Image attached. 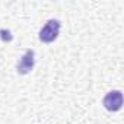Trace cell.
Wrapping results in <instances>:
<instances>
[{
	"mask_svg": "<svg viewBox=\"0 0 124 124\" xmlns=\"http://www.w3.org/2000/svg\"><path fill=\"white\" fill-rule=\"evenodd\" d=\"M60 28H61V23L60 21L57 19H50L39 31V41L44 42V44H50L53 41L57 39L58 34H60Z\"/></svg>",
	"mask_w": 124,
	"mask_h": 124,
	"instance_id": "1",
	"label": "cell"
},
{
	"mask_svg": "<svg viewBox=\"0 0 124 124\" xmlns=\"http://www.w3.org/2000/svg\"><path fill=\"white\" fill-rule=\"evenodd\" d=\"M123 92L121 91H109L104 99H102V105L105 107V109L111 111V112H115V111H120L121 107H123Z\"/></svg>",
	"mask_w": 124,
	"mask_h": 124,
	"instance_id": "2",
	"label": "cell"
},
{
	"mask_svg": "<svg viewBox=\"0 0 124 124\" xmlns=\"http://www.w3.org/2000/svg\"><path fill=\"white\" fill-rule=\"evenodd\" d=\"M34 64H35V53L34 50H26L25 54L21 57V60L18 61V73L19 75H28L32 72L34 69Z\"/></svg>",
	"mask_w": 124,
	"mask_h": 124,
	"instance_id": "3",
	"label": "cell"
},
{
	"mask_svg": "<svg viewBox=\"0 0 124 124\" xmlns=\"http://www.w3.org/2000/svg\"><path fill=\"white\" fill-rule=\"evenodd\" d=\"M0 38H2L5 42H10L13 37H12L10 31H8V29H0Z\"/></svg>",
	"mask_w": 124,
	"mask_h": 124,
	"instance_id": "4",
	"label": "cell"
}]
</instances>
